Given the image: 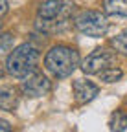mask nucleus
<instances>
[{
  "label": "nucleus",
  "mask_w": 127,
  "mask_h": 132,
  "mask_svg": "<svg viewBox=\"0 0 127 132\" xmlns=\"http://www.w3.org/2000/svg\"><path fill=\"white\" fill-rule=\"evenodd\" d=\"M44 66L52 75L65 79V77L72 75V72L79 66V55L74 48L65 46V44H57L46 53Z\"/></svg>",
  "instance_id": "obj_2"
},
{
  "label": "nucleus",
  "mask_w": 127,
  "mask_h": 132,
  "mask_svg": "<svg viewBox=\"0 0 127 132\" xmlns=\"http://www.w3.org/2000/svg\"><path fill=\"white\" fill-rule=\"evenodd\" d=\"M0 132H11V128L6 123H0Z\"/></svg>",
  "instance_id": "obj_15"
},
{
  "label": "nucleus",
  "mask_w": 127,
  "mask_h": 132,
  "mask_svg": "<svg viewBox=\"0 0 127 132\" xmlns=\"http://www.w3.org/2000/svg\"><path fill=\"white\" fill-rule=\"evenodd\" d=\"M122 75H123V72L120 68H114V66H109L107 70L100 72V77H101L103 82H116V81L122 79Z\"/></svg>",
  "instance_id": "obj_11"
},
{
  "label": "nucleus",
  "mask_w": 127,
  "mask_h": 132,
  "mask_svg": "<svg viewBox=\"0 0 127 132\" xmlns=\"http://www.w3.org/2000/svg\"><path fill=\"white\" fill-rule=\"evenodd\" d=\"M19 105V95H17V88L13 86H0V108L13 112Z\"/></svg>",
  "instance_id": "obj_8"
},
{
  "label": "nucleus",
  "mask_w": 127,
  "mask_h": 132,
  "mask_svg": "<svg viewBox=\"0 0 127 132\" xmlns=\"http://www.w3.org/2000/svg\"><path fill=\"white\" fill-rule=\"evenodd\" d=\"M13 42H15V37L11 35V33H2V35H0V53L11 52Z\"/></svg>",
  "instance_id": "obj_13"
},
{
  "label": "nucleus",
  "mask_w": 127,
  "mask_h": 132,
  "mask_svg": "<svg viewBox=\"0 0 127 132\" xmlns=\"http://www.w3.org/2000/svg\"><path fill=\"white\" fill-rule=\"evenodd\" d=\"M4 77V68H2V64H0V79Z\"/></svg>",
  "instance_id": "obj_16"
},
{
  "label": "nucleus",
  "mask_w": 127,
  "mask_h": 132,
  "mask_svg": "<svg viewBox=\"0 0 127 132\" xmlns=\"http://www.w3.org/2000/svg\"><path fill=\"white\" fill-rule=\"evenodd\" d=\"M109 128L113 132H125L127 130V114L123 110L113 112L110 119H109Z\"/></svg>",
  "instance_id": "obj_10"
},
{
  "label": "nucleus",
  "mask_w": 127,
  "mask_h": 132,
  "mask_svg": "<svg viewBox=\"0 0 127 132\" xmlns=\"http://www.w3.org/2000/svg\"><path fill=\"white\" fill-rule=\"evenodd\" d=\"M113 46L116 48V52H120V53L127 55V29H125V31H122L118 37H114V39H113Z\"/></svg>",
  "instance_id": "obj_12"
},
{
  "label": "nucleus",
  "mask_w": 127,
  "mask_h": 132,
  "mask_svg": "<svg viewBox=\"0 0 127 132\" xmlns=\"http://www.w3.org/2000/svg\"><path fill=\"white\" fill-rule=\"evenodd\" d=\"M72 92H74V99L77 105H85V103H90L94 97L100 94V88L90 81H85V79H76L72 82Z\"/></svg>",
  "instance_id": "obj_7"
},
{
  "label": "nucleus",
  "mask_w": 127,
  "mask_h": 132,
  "mask_svg": "<svg viewBox=\"0 0 127 132\" xmlns=\"http://www.w3.org/2000/svg\"><path fill=\"white\" fill-rule=\"evenodd\" d=\"M8 13V0H0V16Z\"/></svg>",
  "instance_id": "obj_14"
},
{
  "label": "nucleus",
  "mask_w": 127,
  "mask_h": 132,
  "mask_svg": "<svg viewBox=\"0 0 127 132\" xmlns=\"http://www.w3.org/2000/svg\"><path fill=\"white\" fill-rule=\"evenodd\" d=\"M0 26H2V24H0Z\"/></svg>",
  "instance_id": "obj_17"
},
{
  "label": "nucleus",
  "mask_w": 127,
  "mask_h": 132,
  "mask_svg": "<svg viewBox=\"0 0 127 132\" xmlns=\"http://www.w3.org/2000/svg\"><path fill=\"white\" fill-rule=\"evenodd\" d=\"M114 61V55L105 52V50H94L90 55L85 57V61L81 62V70L85 73H100L103 70H107Z\"/></svg>",
  "instance_id": "obj_5"
},
{
  "label": "nucleus",
  "mask_w": 127,
  "mask_h": 132,
  "mask_svg": "<svg viewBox=\"0 0 127 132\" xmlns=\"http://www.w3.org/2000/svg\"><path fill=\"white\" fill-rule=\"evenodd\" d=\"M103 11L113 16L127 19V0H103Z\"/></svg>",
  "instance_id": "obj_9"
},
{
  "label": "nucleus",
  "mask_w": 127,
  "mask_h": 132,
  "mask_svg": "<svg viewBox=\"0 0 127 132\" xmlns=\"http://www.w3.org/2000/svg\"><path fill=\"white\" fill-rule=\"evenodd\" d=\"M52 90V82L48 81V77H44L42 73H33L28 79H24L22 82V92L28 97H42L48 95Z\"/></svg>",
  "instance_id": "obj_6"
},
{
  "label": "nucleus",
  "mask_w": 127,
  "mask_h": 132,
  "mask_svg": "<svg viewBox=\"0 0 127 132\" xmlns=\"http://www.w3.org/2000/svg\"><path fill=\"white\" fill-rule=\"evenodd\" d=\"M39 64V50L33 44H20L8 55L6 61V70L9 75L17 79H28L29 75H33Z\"/></svg>",
  "instance_id": "obj_1"
},
{
  "label": "nucleus",
  "mask_w": 127,
  "mask_h": 132,
  "mask_svg": "<svg viewBox=\"0 0 127 132\" xmlns=\"http://www.w3.org/2000/svg\"><path fill=\"white\" fill-rule=\"evenodd\" d=\"M76 28L87 37H103L107 33V28H109V22L105 19V15L101 11H94V9H87V11H81L76 20H74Z\"/></svg>",
  "instance_id": "obj_3"
},
{
  "label": "nucleus",
  "mask_w": 127,
  "mask_h": 132,
  "mask_svg": "<svg viewBox=\"0 0 127 132\" xmlns=\"http://www.w3.org/2000/svg\"><path fill=\"white\" fill-rule=\"evenodd\" d=\"M74 7L72 0H42L37 13L41 20H68Z\"/></svg>",
  "instance_id": "obj_4"
}]
</instances>
